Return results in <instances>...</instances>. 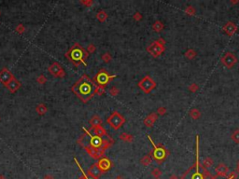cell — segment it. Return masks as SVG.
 Wrapping results in <instances>:
<instances>
[{"mask_svg": "<svg viewBox=\"0 0 239 179\" xmlns=\"http://www.w3.org/2000/svg\"><path fill=\"white\" fill-rule=\"evenodd\" d=\"M223 30H224V32H225V33H226L227 35H230V37H232V35L236 32L237 27H236V25H234V22H227L226 25L223 26Z\"/></svg>", "mask_w": 239, "mask_h": 179, "instance_id": "cell-17", "label": "cell"}, {"mask_svg": "<svg viewBox=\"0 0 239 179\" xmlns=\"http://www.w3.org/2000/svg\"><path fill=\"white\" fill-rule=\"evenodd\" d=\"M165 41L163 38H159L158 40L153 41L151 44L147 48V51L154 58L159 57L160 55L163 54L165 50Z\"/></svg>", "mask_w": 239, "mask_h": 179, "instance_id": "cell-7", "label": "cell"}, {"mask_svg": "<svg viewBox=\"0 0 239 179\" xmlns=\"http://www.w3.org/2000/svg\"><path fill=\"white\" fill-rule=\"evenodd\" d=\"M185 56H186L187 58H188V59H193V58L195 56V51L193 50H188V51L186 52Z\"/></svg>", "mask_w": 239, "mask_h": 179, "instance_id": "cell-37", "label": "cell"}, {"mask_svg": "<svg viewBox=\"0 0 239 179\" xmlns=\"http://www.w3.org/2000/svg\"><path fill=\"white\" fill-rule=\"evenodd\" d=\"M83 131L85 132V133L88 135L89 137V146L93 148L94 149H102V150H107L109 148H110L113 145L114 140L110 136L107 138H103L97 135H93L89 130H86L85 128H83Z\"/></svg>", "mask_w": 239, "mask_h": 179, "instance_id": "cell-4", "label": "cell"}, {"mask_svg": "<svg viewBox=\"0 0 239 179\" xmlns=\"http://www.w3.org/2000/svg\"><path fill=\"white\" fill-rule=\"evenodd\" d=\"M151 174L152 176H154L155 178H160V176H162V171L159 168H154L151 172Z\"/></svg>", "mask_w": 239, "mask_h": 179, "instance_id": "cell-33", "label": "cell"}, {"mask_svg": "<svg viewBox=\"0 0 239 179\" xmlns=\"http://www.w3.org/2000/svg\"><path fill=\"white\" fill-rule=\"evenodd\" d=\"M96 19L100 22H104L107 19V13L105 10H99L96 14Z\"/></svg>", "mask_w": 239, "mask_h": 179, "instance_id": "cell-24", "label": "cell"}, {"mask_svg": "<svg viewBox=\"0 0 239 179\" xmlns=\"http://www.w3.org/2000/svg\"><path fill=\"white\" fill-rule=\"evenodd\" d=\"M120 93V90L117 88V87H112V88H110L109 90V94L111 95V96H117V95Z\"/></svg>", "mask_w": 239, "mask_h": 179, "instance_id": "cell-34", "label": "cell"}, {"mask_svg": "<svg viewBox=\"0 0 239 179\" xmlns=\"http://www.w3.org/2000/svg\"><path fill=\"white\" fill-rule=\"evenodd\" d=\"M212 165H213V161L211 158H206L204 161V162H203V166H204L205 168H209V167H211Z\"/></svg>", "mask_w": 239, "mask_h": 179, "instance_id": "cell-29", "label": "cell"}, {"mask_svg": "<svg viewBox=\"0 0 239 179\" xmlns=\"http://www.w3.org/2000/svg\"><path fill=\"white\" fill-rule=\"evenodd\" d=\"M87 174H88V176H92V177H94V178L99 179V178L101 177L102 174H103V173H102V171L100 170V168H99L97 162H95V163L92 164L90 166L89 170L87 171Z\"/></svg>", "mask_w": 239, "mask_h": 179, "instance_id": "cell-15", "label": "cell"}, {"mask_svg": "<svg viewBox=\"0 0 239 179\" xmlns=\"http://www.w3.org/2000/svg\"><path fill=\"white\" fill-rule=\"evenodd\" d=\"M95 50H96V48H95V46L94 44H90L88 46V48H87V52H88L89 54L90 53H94Z\"/></svg>", "mask_w": 239, "mask_h": 179, "instance_id": "cell-38", "label": "cell"}, {"mask_svg": "<svg viewBox=\"0 0 239 179\" xmlns=\"http://www.w3.org/2000/svg\"><path fill=\"white\" fill-rule=\"evenodd\" d=\"M164 25H163V22H160V21H156L154 23H153V25H152V29L156 32V33H160V32L163 31V29H164Z\"/></svg>", "mask_w": 239, "mask_h": 179, "instance_id": "cell-26", "label": "cell"}, {"mask_svg": "<svg viewBox=\"0 0 239 179\" xmlns=\"http://www.w3.org/2000/svg\"><path fill=\"white\" fill-rule=\"evenodd\" d=\"M236 174H239V161L237 162V165H236Z\"/></svg>", "mask_w": 239, "mask_h": 179, "instance_id": "cell-46", "label": "cell"}, {"mask_svg": "<svg viewBox=\"0 0 239 179\" xmlns=\"http://www.w3.org/2000/svg\"><path fill=\"white\" fill-rule=\"evenodd\" d=\"M237 62L236 57L234 56V54L232 52H227L224 54V56L221 58V63L224 66H226L227 68H232V67L236 65Z\"/></svg>", "mask_w": 239, "mask_h": 179, "instance_id": "cell-13", "label": "cell"}, {"mask_svg": "<svg viewBox=\"0 0 239 179\" xmlns=\"http://www.w3.org/2000/svg\"><path fill=\"white\" fill-rule=\"evenodd\" d=\"M89 123L91 125L90 131H93L94 128H96V127L102 125V119H101L100 117L98 116V115H94V116L90 119Z\"/></svg>", "mask_w": 239, "mask_h": 179, "instance_id": "cell-19", "label": "cell"}, {"mask_svg": "<svg viewBox=\"0 0 239 179\" xmlns=\"http://www.w3.org/2000/svg\"><path fill=\"white\" fill-rule=\"evenodd\" d=\"M231 138H232V140L234 141V143H239V130H236L234 132L232 133L231 135Z\"/></svg>", "mask_w": 239, "mask_h": 179, "instance_id": "cell-30", "label": "cell"}, {"mask_svg": "<svg viewBox=\"0 0 239 179\" xmlns=\"http://www.w3.org/2000/svg\"><path fill=\"white\" fill-rule=\"evenodd\" d=\"M13 78H14L13 74L11 73L7 67H4V68L0 71V82H1L4 86H7Z\"/></svg>", "mask_w": 239, "mask_h": 179, "instance_id": "cell-11", "label": "cell"}, {"mask_svg": "<svg viewBox=\"0 0 239 179\" xmlns=\"http://www.w3.org/2000/svg\"><path fill=\"white\" fill-rule=\"evenodd\" d=\"M37 81H38V84L43 85V84H45V83L47 82V78H45V76L40 75V76H39V77L37 78Z\"/></svg>", "mask_w": 239, "mask_h": 179, "instance_id": "cell-35", "label": "cell"}, {"mask_svg": "<svg viewBox=\"0 0 239 179\" xmlns=\"http://www.w3.org/2000/svg\"><path fill=\"white\" fill-rule=\"evenodd\" d=\"M236 176V174H234V173H232V174H230L229 176H213L212 179H234Z\"/></svg>", "mask_w": 239, "mask_h": 179, "instance_id": "cell-28", "label": "cell"}, {"mask_svg": "<svg viewBox=\"0 0 239 179\" xmlns=\"http://www.w3.org/2000/svg\"><path fill=\"white\" fill-rule=\"evenodd\" d=\"M81 3L83 4V5H85L86 7H91L94 4L93 1H81Z\"/></svg>", "mask_w": 239, "mask_h": 179, "instance_id": "cell-42", "label": "cell"}, {"mask_svg": "<svg viewBox=\"0 0 239 179\" xmlns=\"http://www.w3.org/2000/svg\"><path fill=\"white\" fill-rule=\"evenodd\" d=\"M114 179H124V177L122 176H117L116 177H115Z\"/></svg>", "mask_w": 239, "mask_h": 179, "instance_id": "cell-47", "label": "cell"}, {"mask_svg": "<svg viewBox=\"0 0 239 179\" xmlns=\"http://www.w3.org/2000/svg\"><path fill=\"white\" fill-rule=\"evenodd\" d=\"M0 179H7V177L4 176L3 174H0Z\"/></svg>", "mask_w": 239, "mask_h": 179, "instance_id": "cell-48", "label": "cell"}, {"mask_svg": "<svg viewBox=\"0 0 239 179\" xmlns=\"http://www.w3.org/2000/svg\"><path fill=\"white\" fill-rule=\"evenodd\" d=\"M158 118V114L157 113H151L150 114L148 117H147L145 119H144V124L147 126V127H151L153 126V124L155 123V121L157 120Z\"/></svg>", "mask_w": 239, "mask_h": 179, "instance_id": "cell-18", "label": "cell"}, {"mask_svg": "<svg viewBox=\"0 0 239 179\" xmlns=\"http://www.w3.org/2000/svg\"><path fill=\"white\" fill-rule=\"evenodd\" d=\"M95 93L99 96H101L105 93V87H101V86H96V91H95Z\"/></svg>", "mask_w": 239, "mask_h": 179, "instance_id": "cell-36", "label": "cell"}, {"mask_svg": "<svg viewBox=\"0 0 239 179\" xmlns=\"http://www.w3.org/2000/svg\"><path fill=\"white\" fill-rule=\"evenodd\" d=\"M155 179H160V178H155Z\"/></svg>", "mask_w": 239, "mask_h": 179, "instance_id": "cell-50", "label": "cell"}, {"mask_svg": "<svg viewBox=\"0 0 239 179\" xmlns=\"http://www.w3.org/2000/svg\"><path fill=\"white\" fill-rule=\"evenodd\" d=\"M215 171H216L217 176H227V174H228V173H229L228 167H227L223 163H220V164H219L216 167Z\"/></svg>", "mask_w": 239, "mask_h": 179, "instance_id": "cell-20", "label": "cell"}, {"mask_svg": "<svg viewBox=\"0 0 239 179\" xmlns=\"http://www.w3.org/2000/svg\"><path fill=\"white\" fill-rule=\"evenodd\" d=\"M71 91L76 94V96L79 97V99H81V102L87 103L96 94L95 93L96 84L87 75H83L71 87Z\"/></svg>", "mask_w": 239, "mask_h": 179, "instance_id": "cell-1", "label": "cell"}, {"mask_svg": "<svg viewBox=\"0 0 239 179\" xmlns=\"http://www.w3.org/2000/svg\"><path fill=\"white\" fill-rule=\"evenodd\" d=\"M48 71H49V73L51 76H53L54 78H65V76H66L65 70L63 69L62 65L57 62H54L51 63V65L49 66V68H48Z\"/></svg>", "mask_w": 239, "mask_h": 179, "instance_id": "cell-10", "label": "cell"}, {"mask_svg": "<svg viewBox=\"0 0 239 179\" xmlns=\"http://www.w3.org/2000/svg\"><path fill=\"white\" fill-rule=\"evenodd\" d=\"M195 161L194 164L191 168L186 171L182 174L181 179H212L213 176L208 171V169L205 168L202 164L199 162V136H196V143H195Z\"/></svg>", "mask_w": 239, "mask_h": 179, "instance_id": "cell-2", "label": "cell"}, {"mask_svg": "<svg viewBox=\"0 0 239 179\" xmlns=\"http://www.w3.org/2000/svg\"><path fill=\"white\" fill-rule=\"evenodd\" d=\"M186 13L189 14L190 16H193V15L195 13V10L193 9V7H188L186 9Z\"/></svg>", "mask_w": 239, "mask_h": 179, "instance_id": "cell-40", "label": "cell"}, {"mask_svg": "<svg viewBox=\"0 0 239 179\" xmlns=\"http://www.w3.org/2000/svg\"><path fill=\"white\" fill-rule=\"evenodd\" d=\"M36 111H37L39 116H43V115H45L47 113L48 108L44 104H38L37 107H36Z\"/></svg>", "mask_w": 239, "mask_h": 179, "instance_id": "cell-22", "label": "cell"}, {"mask_svg": "<svg viewBox=\"0 0 239 179\" xmlns=\"http://www.w3.org/2000/svg\"><path fill=\"white\" fill-rule=\"evenodd\" d=\"M101 58H102L103 62H104V63H109L111 60H112V57H111V55L109 52H105L101 56Z\"/></svg>", "mask_w": 239, "mask_h": 179, "instance_id": "cell-32", "label": "cell"}, {"mask_svg": "<svg viewBox=\"0 0 239 179\" xmlns=\"http://www.w3.org/2000/svg\"><path fill=\"white\" fill-rule=\"evenodd\" d=\"M170 179H178V177L176 176H172L170 177Z\"/></svg>", "mask_w": 239, "mask_h": 179, "instance_id": "cell-49", "label": "cell"}, {"mask_svg": "<svg viewBox=\"0 0 239 179\" xmlns=\"http://www.w3.org/2000/svg\"><path fill=\"white\" fill-rule=\"evenodd\" d=\"M151 161H152V158L150 157V155H146L140 160L141 164L144 166H149L151 163Z\"/></svg>", "mask_w": 239, "mask_h": 179, "instance_id": "cell-27", "label": "cell"}, {"mask_svg": "<svg viewBox=\"0 0 239 179\" xmlns=\"http://www.w3.org/2000/svg\"><path fill=\"white\" fill-rule=\"evenodd\" d=\"M88 56L89 53L87 52L86 50L83 49L79 43H75L66 53L67 60L77 67L81 65H87L86 59L88 58Z\"/></svg>", "mask_w": 239, "mask_h": 179, "instance_id": "cell-3", "label": "cell"}, {"mask_svg": "<svg viewBox=\"0 0 239 179\" xmlns=\"http://www.w3.org/2000/svg\"><path fill=\"white\" fill-rule=\"evenodd\" d=\"M116 75H110L106 69H101L96 73V75L94 77V82L96 84V86L106 87L109 83L111 82L113 78H116Z\"/></svg>", "mask_w": 239, "mask_h": 179, "instance_id": "cell-6", "label": "cell"}, {"mask_svg": "<svg viewBox=\"0 0 239 179\" xmlns=\"http://www.w3.org/2000/svg\"><path fill=\"white\" fill-rule=\"evenodd\" d=\"M148 138H149V140L150 141L151 145H152V146H153V149L150 152V157L152 158L153 160L157 162V163L161 164L162 162L165 161V159L168 157L169 152L167 151V149L163 145H161V144L156 145L155 144L150 135H148Z\"/></svg>", "mask_w": 239, "mask_h": 179, "instance_id": "cell-5", "label": "cell"}, {"mask_svg": "<svg viewBox=\"0 0 239 179\" xmlns=\"http://www.w3.org/2000/svg\"><path fill=\"white\" fill-rule=\"evenodd\" d=\"M190 90L192 91H195L197 90V85L196 84H193L192 86L190 87Z\"/></svg>", "mask_w": 239, "mask_h": 179, "instance_id": "cell-44", "label": "cell"}, {"mask_svg": "<svg viewBox=\"0 0 239 179\" xmlns=\"http://www.w3.org/2000/svg\"><path fill=\"white\" fill-rule=\"evenodd\" d=\"M120 139L122 141H124L126 143H132L134 140V137L131 134H128L126 133H122V134H120Z\"/></svg>", "mask_w": 239, "mask_h": 179, "instance_id": "cell-23", "label": "cell"}, {"mask_svg": "<svg viewBox=\"0 0 239 179\" xmlns=\"http://www.w3.org/2000/svg\"><path fill=\"white\" fill-rule=\"evenodd\" d=\"M85 151L87 153L89 154V156L93 159H95V160H99V159H101L104 157L105 155V150H102V149H94L93 148H91L89 146H85L84 148Z\"/></svg>", "mask_w": 239, "mask_h": 179, "instance_id": "cell-14", "label": "cell"}, {"mask_svg": "<svg viewBox=\"0 0 239 179\" xmlns=\"http://www.w3.org/2000/svg\"><path fill=\"white\" fill-rule=\"evenodd\" d=\"M94 135H97V136H100V137H103V136H109V134H107V131L103 128L102 126H98L96 128L94 129Z\"/></svg>", "mask_w": 239, "mask_h": 179, "instance_id": "cell-21", "label": "cell"}, {"mask_svg": "<svg viewBox=\"0 0 239 179\" xmlns=\"http://www.w3.org/2000/svg\"><path fill=\"white\" fill-rule=\"evenodd\" d=\"M165 111H166L165 108H164V107H161V108L158 109L157 112H158V114H160V115H164L165 113Z\"/></svg>", "mask_w": 239, "mask_h": 179, "instance_id": "cell-43", "label": "cell"}, {"mask_svg": "<svg viewBox=\"0 0 239 179\" xmlns=\"http://www.w3.org/2000/svg\"><path fill=\"white\" fill-rule=\"evenodd\" d=\"M21 86H22L21 82H20V81L18 80V79H16V78H14L12 79V80H11L6 87L8 88V90L10 91V93H15L16 91H17L20 88H21Z\"/></svg>", "mask_w": 239, "mask_h": 179, "instance_id": "cell-16", "label": "cell"}, {"mask_svg": "<svg viewBox=\"0 0 239 179\" xmlns=\"http://www.w3.org/2000/svg\"><path fill=\"white\" fill-rule=\"evenodd\" d=\"M43 179H54V177L51 176V174H46V176L43 177Z\"/></svg>", "mask_w": 239, "mask_h": 179, "instance_id": "cell-45", "label": "cell"}, {"mask_svg": "<svg viewBox=\"0 0 239 179\" xmlns=\"http://www.w3.org/2000/svg\"><path fill=\"white\" fill-rule=\"evenodd\" d=\"M190 115L193 119H197L199 117H200V111L198 109H193V110H191Z\"/></svg>", "mask_w": 239, "mask_h": 179, "instance_id": "cell-31", "label": "cell"}, {"mask_svg": "<svg viewBox=\"0 0 239 179\" xmlns=\"http://www.w3.org/2000/svg\"><path fill=\"white\" fill-rule=\"evenodd\" d=\"M97 164L99 166V168L102 171L103 174H106L107 172H109V171L112 168L113 166V162L111 161L109 158L107 157H103L101 159H99L98 161H97Z\"/></svg>", "mask_w": 239, "mask_h": 179, "instance_id": "cell-12", "label": "cell"}, {"mask_svg": "<svg viewBox=\"0 0 239 179\" xmlns=\"http://www.w3.org/2000/svg\"><path fill=\"white\" fill-rule=\"evenodd\" d=\"M75 161H76V163H77L78 167H79V169H81V173H82V174H81V176H79V178H78V179H97V178H94V177H92V176H88V174H87V173H85L84 171L82 170V168H81V164H79V162H78V161H77V159H75Z\"/></svg>", "mask_w": 239, "mask_h": 179, "instance_id": "cell-25", "label": "cell"}, {"mask_svg": "<svg viewBox=\"0 0 239 179\" xmlns=\"http://www.w3.org/2000/svg\"><path fill=\"white\" fill-rule=\"evenodd\" d=\"M25 31V28L23 25H19L17 27H16V32L19 33V34H23Z\"/></svg>", "mask_w": 239, "mask_h": 179, "instance_id": "cell-39", "label": "cell"}, {"mask_svg": "<svg viewBox=\"0 0 239 179\" xmlns=\"http://www.w3.org/2000/svg\"><path fill=\"white\" fill-rule=\"evenodd\" d=\"M134 19L135 20V21H140V20L142 19V15L139 12H137L134 15Z\"/></svg>", "mask_w": 239, "mask_h": 179, "instance_id": "cell-41", "label": "cell"}, {"mask_svg": "<svg viewBox=\"0 0 239 179\" xmlns=\"http://www.w3.org/2000/svg\"><path fill=\"white\" fill-rule=\"evenodd\" d=\"M137 86L140 88V90H142L143 93H150L151 91L156 88V82L150 76H146V77H144L138 82Z\"/></svg>", "mask_w": 239, "mask_h": 179, "instance_id": "cell-9", "label": "cell"}, {"mask_svg": "<svg viewBox=\"0 0 239 179\" xmlns=\"http://www.w3.org/2000/svg\"><path fill=\"white\" fill-rule=\"evenodd\" d=\"M124 122H125L124 117L120 114L119 112H117V111L113 112L107 119V124H109L113 130H116V131L121 128V127L124 124Z\"/></svg>", "mask_w": 239, "mask_h": 179, "instance_id": "cell-8", "label": "cell"}]
</instances>
